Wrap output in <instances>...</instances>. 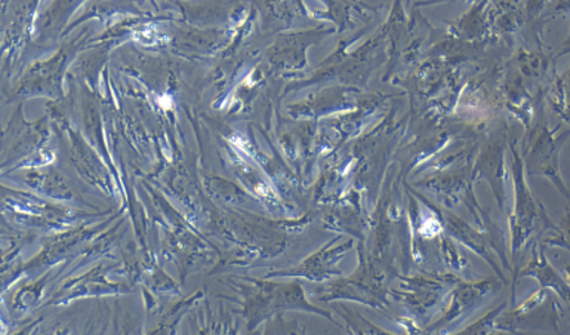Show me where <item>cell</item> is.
I'll list each match as a JSON object with an SVG mask.
<instances>
[{"instance_id":"1","label":"cell","mask_w":570,"mask_h":335,"mask_svg":"<svg viewBox=\"0 0 570 335\" xmlns=\"http://www.w3.org/2000/svg\"><path fill=\"white\" fill-rule=\"evenodd\" d=\"M244 294V315L246 329L255 333L264 321L275 318L285 311L305 312V314L321 315L335 323L330 312L312 305L305 298L303 285L299 283L277 284L272 280L250 279L248 287L242 288Z\"/></svg>"},{"instance_id":"2","label":"cell","mask_w":570,"mask_h":335,"mask_svg":"<svg viewBox=\"0 0 570 335\" xmlns=\"http://www.w3.org/2000/svg\"><path fill=\"white\" fill-rule=\"evenodd\" d=\"M358 267L348 278H340L325 288L322 294V302L348 300L362 303L379 309L387 312L389 306V278L383 267L379 266L376 258L367 252L365 243L358 240Z\"/></svg>"},{"instance_id":"3","label":"cell","mask_w":570,"mask_h":335,"mask_svg":"<svg viewBox=\"0 0 570 335\" xmlns=\"http://www.w3.org/2000/svg\"><path fill=\"white\" fill-rule=\"evenodd\" d=\"M511 151H513L511 171H513L514 180V208L510 216V230L511 254L515 257V254L528 244L533 235L547 230L554 231L558 226L550 220L541 200L537 199L529 190L527 180H524L523 160L514 146H511Z\"/></svg>"},{"instance_id":"4","label":"cell","mask_w":570,"mask_h":335,"mask_svg":"<svg viewBox=\"0 0 570 335\" xmlns=\"http://www.w3.org/2000/svg\"><path fill=\"white\" fill-rule=\"evenodd\" d=\"M399 283L401 287L390 289V294L421 318L442 303L443 298L461 283V279L451 274H423L412 278L399 276Z\"/></svg>"},{"instance_id":"5","label":"cell","mask_w":570,"mask_h":335,"mask_svg":"<svg viewBox=\"0 0 570 335\" xmlns=\"http://www.w3.org/2000/svg\"><path fill=\"white\" fill-rule=\"evenodd\" d=\"M4 211L11 213L20 225L40 227L45 230L65 229L79 217L78 213L53 207L18 191L4 194Z\"/></svg>"},{"instance_id":"6","label":"cell","mask_w":570,"mask_h":335,"mask_svg":"<svg viewBox=\"0 0 570 335\" xmlns=\"http://www.w3.org/2000/svg\"><path fill=\"white\" fill-rule=\"evenodd\" d=\"M559 128L550 129L542 125L537 131L535 140L531 150L528 151V171L531 176H542L549 178L564 198L570 199L567 185L560 176L559 155L564 141L570 136V129L567 132L558 134Z\"/></svg>"},{"instance_id":"7","label":"cell","mask_w":570,"mask_h":335,"mask_svg":"<svg viewBox=\"0 0 570 335\" xmlns=\"http://www.w3.org/2000/svg\"><path fill=\"white\" fill-rule=\"evenodd\" d=\"M338 240H341V236L305 258L298 266L287 270L272 272L267 278H303L312 280V283H325L336 276H343V270L338 265L345 254L354 247V239L336 244Z\"/></svg>"},{"instance_id":"8","label":"cell","mask_w":570,"mask_h":335,"mask_svg":"<svg viewBox=\"0 0 570 335\" xmlns=\"http://www.w3.org/2000/svg\"><path fill=\"white\" fill-rule=\"evenodd\" d=\"M501 288L500 280L497 279H484L480 283L466 284L461 283L452 289L451 293V306L444 312L440 319L435 321L433 325H430L425 329L424 335H430L435 332H440L442 328H446L448 325L456 324L458 321L465 319L466 316L473 314L475 309H479L483 305L484 298L491 296L495 289Z\"/></svg>"},{"instance_id":"9","label":"cell","mask_w":570,"mask_h":335,"mask_svg":"<svg viewBox=\"0 0 570 335\" xmlns=\"http://www.w3.org/2000/svg\"><path fill=\"white\" fill-rule=\"evenodd\" d=\"M423 203L438 216L440 225L448 231L452 238L460 240L465 247H469L471 252L479 254L484 260L495 269L498 278L504 279L500 266L497 265L495 257H493L492 249L489 248V243L484 239L483 234L474 230L473 227L466 225L462 218L455 216V214L446 211V209L435 207V205L429 203L428 199H423Z\"/></svg>"},{"instance_id":"10","label":"cell","mask_w":570,"mask_h":335,"mask_svg":"<svg viewBox=\"0 0 570 335\" xmlns=\"http://www.w3.org/2000/svg\"><path fill=\"white\" fill-rule=\"evenodd\" d=\"M522 278L537 279L541 285V289H551V292L558 294L563 302L570 305V285L551 266V263L547 260L544 245L541 244V240H537L535 245H533L531 262L515 274L514 285Z\"/></svg>"},{"instance_id":"11","label":"cell","mask_w":570,"mask_h":335,"mask_svg":"<svg viewBox=\"0 0 570 335\" xmlns=\"http://www.w3.org/2000/svg\"><path fill=\"white\" fill-rule=\"evenodd\" d=\"M505 147L500 141L492 142L480 156L474 171L471 173V180H487L491 185L493 195L500 209L505 205Z\"/></svg>"},{"instance_id":"12","label":"cell","mask_w":570,"mask_h":335,"mask_svg":"<svg viewBox=\"0 0 570 335\" xmlns=\"http://www.w3.org/2000/svg\"><path fill=\"white\" fill-rule=\"evenodd\" d=\"M335 311L340 312V315L343 316L345 323H347L348 332L352 335H396L390 334L387 332H384V329L375 327V325L370 323V321L363 318V316L358 314V312L350 309V307L347 306H335Z\"/></svg>"},{"instance_id":"13","label":"cell","mask_w":570,"mask_h":335,"mask_svg":"<svg viewBox=\"0 0 570 335\" xmlns=\"http://www.w3.org/2000/svg\"><path fill=\"white\" fill-rule=\"evenodd\" d=\"M29 185L40 194L51 196L57 199H70L71 191L66 183L60 177L52 176H36L31 177Z\"/></svg>"},{"instance_id":"14","label":"cell","mask_w":570,"mask_h":335,"mask_svg":"<svg viewBox=\"0 0 570 335\" xmlns=\"http://www.w3.org/2000/svg\"><path fill=\"white\" fill-rule=\"evenodd\" d=\"M197 297L199 296L193 297L191 300H187L186 303H183V305L175 307V309L170 312L169 316H166V318L161 319L159 324H156L155 327L148 329L146 335H178L177 327L179 321H181L188 307L197 300Z\"/></svg>"},{"instance_id":"15","label":"cell","mask_w":570,"mask_h":335,"mask_svg":"<svg viewBox=\"0 0 570 335\" xmlns=\"http://www.w3.org/2000/svg\"><path fill=\"white\" fill-rule=\"evenodd\" d=\"M263 335H307L304 325L296 321H286L284 316L277 315L268 319Z\"/></svg>"},{"instance_id":"16","label":"cell","mask_w":570,"mask_h":335,"mask_svg":"<svg viewBox=\"0 0 570 335\" xmlns=\"http://www.w3.org/2000/svg\"><path fill=\"white\" fill-rule=\"evenodd\" d=\"M193 335H242L240 329L230 319L215 321L209 319L206 323H202L199 327L195 329ZM248 335H257L250 333Z\"/></svg>"},{"instance_id":"17","label":"cell","mask_w":570,"mask_h":335,"mask_svg":"<svg viewBox=\"0 0 570 335\" xmlns=\"http://www.w3.org/2000/svg\"><path fill=\"white\" fill-rule=\"evenodd\" d=\"M541 244L549 245V247H559L567 249L570 253V207L564 213L560 226L556 227L554 235L549 238L542 239Z\"/></svg>"},{"instance_id":"18","label":"cell","mask_w":570,"mask_h":335,"mask_svg":"<svg viewBox=\"0 0 570 335\" xmlns=\"http://www.w3.org/2000/svg\"><path fill=\"white\" fill-rule=\"evenodd\" d=\"M43 284H35L31 287L24 288L26 292H21L17 294L16 303H13V307H16L17 312H27L31 309L39 302L40 294H42Z\"/></svg>"},{"instance_id":"19","label":"cell","mask_w":570,"mask_h":335,"mask_svg":"<svg viewBox=\"0 0 570 335\" xmlns=\"http://www.w3.org/2000/svg\"><path fill=\"white\" fill-rule=\"evenodd\" d=\"M38 325L39 324L30 325L29 328L22 329V332L17 333L16 335H36V333H38V328H39Z\"/></svg>"},{"instance_id":"20","label":"cell","mask_w":570,"mask_h":335,"mask_svg":"<svg viewBox=\"0 0 570 335\" xmlns=\"http://www.w3.org/2000/svg\"><path fill=\"white\" fill-rule=\"evenodd\" d=\"M563 272H564V279H567L568 284L570 285V265H569V263H564Z\"/></svg>"},{"instance_id":"21","label":"cell","mask_w":570,"mask_h":335,"mask_svg":"<svg viewBox=\"0 0 570 335\" xmlns=\"http://www.w3.org/2000/svg\"><path fill=\"white\" fill-rule=\"evenodd\" d=\"M569 45H570V42H568L567 47H569ZM568 49H570V48H568Z\"/></svg>"}]
</instances>
